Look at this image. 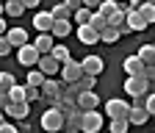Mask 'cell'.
Wrapping results in <instances>:
<instances>
[{"label": "cell", "instance_id": "obj_35", "mask_svg": "<svg viewBox=\"0 0 155 133\" xmlns=\"http://www.w3.org/2000/svg\"><path fill=\"white\" fill-rule=\"evenodd\" d=\"M11 53V45H8V39L6 36H0V55H8Z\"/></svg>", "mask_w": 155, "mask_h": 133}, {"label": "cell", "instance_id": "obj_8", "mask_svg": "<svg viewBox=\"0 0 155 133\" xmlns=\"http://www.w3.org/2000/svg\"><path fill=\"white\" fill-rule=\"evenodd\" d=\"M78 42H81V45H97V42H100V31H97V28H91L89 22L86 25H78Z\"/></svg>", "mask_w": 155, "mask_h": 133}, {"label": "cell", "instance_id": "obj_43", "mask_svg": "<svg viewBox=\"0 0 155 133\" xmlns=\"http://www.w3.org/2000/svg\"><path fill=\"white\" fill-rule=\"evenodd\" d=\"M116 3H122V0H116Z\"/></svg>", "mask_w": 155, "mask_h": 133}, {"label": "cell", "instance_id": "obj_31", "mask_svg": "<svg viewBox=\"0 0 155 133\" xmlns=\"http://www.w3.org/2000/svg\"><path fill=\"white\" fill-rule=\"evenodd\" d=\"M50 14H53V20H67V17H69L72 11L67 8V3H58V6H55V8L50 11Z\"/></svg>", "mask_w": 155, "mask_h": 133}, {"label": "cell", "instance_id": "obj_10", "mask_svg": "<svg viewBox=\"0 0 155 133\" xmlns=\"http://www.w3.org/2000/svg\"><path fill=\"white\" fill-rule=\"evenodd\" d=\"M75 103H78V108H83V111L86 108H97V105H100V94H97L94 89H83L81 94H78Z\"/></svg>", "mask_w": 155, "mask_h": 133}, {"label": "cell", "instance_id": "obj_39", "mask_svg": "<svg viewBox=\"0 0 155 133\" xmlns=\"http://www.w3.org/2000/svg\"><path fill=\"white\" fill-rule=\"evenodd\" d=\"M64 3H67V8H69V11H75L78 6H83V3H81V0H64Z\"/></svg>", "mask_w": 155, "mask_h": 133}, {"label": "cell", "instance_id": "obj_13", "mask_svg": "<svg viewBox=\"0 0 155 133\" xmlns=\"http://www.w3.org/2000/svg\"><path fill=\"white\" fill-rule=\"evenodd\" d=\"M3 36L8 39L11 47H19V45H25V42H28V31H25V28H6Z\"/></svg>", "mask_w": 155, "mask_h": 133}, {"label": "cell", "instance_id": "obj_33", "mask_svg": "<svg viewBox=\"0 0 155 133\" xmlns=\"http://www.w3.org/2000/svg\"><path fill=\"white\" fill-rule=\"evenodd\" d=\"M141 78H144V81H152V78H155V67H152V64H144Z\"/></svg>", "mask_w": 155, "mask_h": 133}, {"label": "cell", "instance_id": "obj_17", "mask_svg": "<svg viewBox=\"0 0 155 133\" xmlns=\"http://www.w3.org/2000/svg\"><path fill=\"white\" fill-rule=\"evenodd\" d=\"M53 36H58V39H64V36L72 33V20L67 17V20H53V28H50Z\"/></svg>", "mask_w": 155, "mask_h": 133}, {"label": "cell", "instance_id": "obj_28", "mask_svg": "<svg viewBox=\"0 0 155 133\" xmlns=\"http://www.w3.org/2000/svg\"><path fill=\"white\" fill-rule=\"evenodd\" d=\"M42 81H45L42 69H39V67H31L28 69V86H42Z\"/></svg>", "mask_w": 155, "mask_h": 133}, {"label": "cell", "instance_id": "obj_1", "mask_svg": "<svg viewBox=\"0 0 155 133\" xmlns=\"http://www.w3.org/2000/svg\"><path fill=\"white\" fill-rule=\"evenodd\" d=\"M125 91L130 94V97H144L147 91H152V81H144L141 75H127Z\"/></svg>", "mask_w": 155, "mask_h": 133}, {"label": "cell", "instance_id": "obj_37", "mask_svg": "<svg viewBox=\"0 0 155 133\" xmlns=\"http://www.w3.org/2000/svg\"><path fill=\"white\" fill-rule=\"evenodd\" d=\"M19 3H22V6H25V8H36V6H39V3H42V0H19Z\"/></svg>", "mask_w": 155, "mask_h": 133}, {"label": "cell", "instance_id": "obj_30", "mask_svg": "<svg viewBox=\"0 0 155 133\" xmlns=\"http://www.w3.org/2000/svg\"><path fill=\"white\" fill-rule=\"evenodd\" d=\"M11 83H17V81H14V75H11V72H6V69H0V89L8 91V89H11Z\"/></svg>", "mask_w": 155, "mask_h": 133}, {"label": "cell", "instance_id": "obj_36", "mask_svg": "<svg viewBox=\"0 0 155 133\" xmlns=\"http://www.w3.org/2000/svg\"><path fill=\"white\" fill-rule=\"evenodd\" d=\"M11 103V97H8V91H3V89H0V108H6Z\"/></svg>", "mask_w": 155, "mask_h": 133}, {"label": "cell", "instance_id": "obj_38", "mask_svg": "<svg viewBox=\"0 0 155 133\" xmlns=\"http://www.w3.org/2000/svg\"><path fill=\"white\" fill-rule=\"evenodd\" d=\"M81 3H83V6H86V8H91V11H94V8H97V6H100V0H81Z\"/></svg>", "mask_w": 155, "mask_h": 133}, {"label": "cell", "instance_id": "obj_24", "mask_svg": "<svg viewBox=\"0 0 155 133\" xmlns=\"http://www.w3.org/2000/svg\"><path fill=\"white\" fill-rule=\"evenodd\" d=\"M139 14H141V20L147 22V28L155 22V3H141L139 6Z\"/></svg>", "mask_w": 155, "mask_h": 133}, {"label": "cell", "instance_id": "obj_2", "mask_svg": "<svg viewBox=\"0 0 155 133\" xmlns=\"http://www.w3.org/2000/svg\"><path fill=\"white\" fill-rule=\"evenodd\" d=\"M83 111V108H81ZM103 128V114L97 111V108H86L83 114H81V130L83 133H97Z\"/></svg>", "mask_w": 155, "mask_h": 133}, {"label": "cell", "instance_id": "obj_34", "mask_svg": "<svg viewBox=\"0 0 155 133\" xmlns=\"http://www.w3.org/2000/svg\"><path fill=\"white\" fill-rule=\"evenodd\" d=\"M0 133H17V125H14V122H6V119H3V122H0Z\"/></svg>", "mask_w": 155, "mask_h": 133}, {"label": "cell", "instance_id": "obj_16", "mask_svg": "<svg viewBox=\"0 0 155 133\" xmlns=\"http://www.w3.org/2000/svg\"><path fill=\"white\" fill-rule=\"evenodd\" d=\"M125 20H127L130 31H144V28H147V22L141 20V14H139V8H125Z\"/></svg>", "mask_w": 155, "mask_h": 133}, {"label": "cell", "instance_id": "obj_29", "mask_svg": "<svg viewBox=\"0 0 155 133\" xmlns=\"http://www.w3.org/2000/svg\"><path fill=\"white\" fill-rule=\"evenodd\" d=\"M36 100H42L39 86H28V83H25V103H36Z\"/></svg>", "mask_w": 155, "mask_h": 133}, {"label": "cell", "instance_id": "obj_23", "mask_svg": "<svg viewBox=\"0 0 155 133\" xmlns=\"http://www.w3.org/2000/svg\"><path fill=\"white\" fill-rule=\"evenodd\" d=\"M116 39H119V31H116L114 25H108V22H105V25L100 28V42H108V45H114Z\"/></svg>", "mask_w": 155, "mask_h": 133}, {"label": "cell", "instance_id": "obj_41", "mask_svg": "<svg viewBox=\"0 0 155 133\" xmlns=\"http://www.w3.org/2000/svg\"><path fill=\"white\" fill-rule=\"evenodd\" d=\"M3 119H6V111H3V108H0V122H3Z\"/></svg>", "mask_w": 155, "mask_h": 133}, {"label": "cell", "instance_id": "obj_18", "mask_svg": "<svg viewBox=\"0 0 155 133\" xmlns=\"http://www.w3.org/2000/svg\"><path fill=\"white\" fill-rule=\"evenodd\" d=\"M122 69H125L127 75H141V69H144V61L139 58V55H127V58L122 61Z\"/></svg>", "mask_w": 155, "mask_h": 133}, {"label": "cell", "instance_id": "obj_11", "mask_svg": "<svg viewBox=\"0 0 155 133\" xmlns=\"http://www.w3.org/2000/svg\"><path fill=\"white\" fill-rule=\"evenodd\" d=\"M127 111H130V103H125L119 97L105 103V117H127Z\"/></svg>", "mask_w": 155, "mask_h": 133}, {"label": "cell", "instance_id": "obj_40", "mask_svg": "<svg viewBox=\"0 0 155 133\" xmlns=\"http://www.w3.org/2000/svg\"><path fill=\"white\" fill-rule=\"evenodd\" d=\"M6 28H8V22H6V17H3V14H0V36H3V33H6Z\"/></svg>", "mask_w": 155, "mask_h": 133}, {"label": "cell", "instance_id": "obj_27", "mask_svg": "<svg viewBox=\"0 0 155 133\" xmlns=\"http://www.w3.org/2000/svg\"><path fill=\"white\" fill-rule=\"evenodd\" d=\"M127 128H130L127 117H111V130H114V133H125Z\"/></svg>", "mask_w": 155, "mask_h": 133}, {"label": "cell", "instance_id": "obj_4", "mask_svg": "<svg viewBox=\"0 0 155 133\" xmlns=\"http://www.w3.org/2000/svg\"><path fill=\"white\" fill-rule=\"evenodd\" d=\"M39 53L31 42H25V45H19L17 47V58H19V64H25V67H36V61H39Z\"/></svg>", "mask_w": 155, "mask_h": 133}, {"label": "cell", "instance_id": "obj_32", "mask_svg": "<svg viewBox=\"0 0 155 133\" xmlns=\"http://www.w3.org/2000/svg\"><path fill=\"white\" fill-rule=\"evenodd\" d=\"M8 97H11V100H25V86H17V83H11V89H8Z\"/></svg>", "mask_w": 155, "mask_h": 133}, {"label": "cell", "instance_id": "obj_22", "mask_svg": "<svg viewBox=\"0 0 155 133\" xmlns=\"http://www.w3.org/2000/svg\"><path fill=\"white\" fill-rule=\"evenodd\" d=\"M69 17H72V22H75V25H86V22H89V17H91V8H86V6H78V8H75Z\"/></svg>", "mask_w": 155, "mask_h": 133}, {"label": "cell", "instance_id": "obj_44", "mask_svg": "<svg viewBox=\"0 0 155 133\" xmlns=\"http://www.w3.org/2000/svg\"><path fill=\"white\" fill-rule=\"evenodd\" d=\"M3 3H6V0H3Z\"/></svg>", "mask_w": 155, "mask_h": 133}, {"label": "cell", "instance_id": "obj_14", "mask_svg": "<svg viewBox=\"0 0 155 133\" xmlns=\"http://www.w3.org/2000/svg\"><path fill=\"white\" fill-rule=\"evenodd\" d=\"M55 45V36L50 33V31H39V36H36V42H33V47L39 50V53H50V47Z\"/></svg>", "mask_w": 155, "mask_h": 133}, {"label": "cell", "instance_id": "obj_12", "mask_svg": "<svg viewBox=\"0 0 155 133\" xmlns=\"http://www.w3.org/2000/svg\"><path fill=\"white\" fill-rule=\"evenodd\" d=\"M81 69H83L86 75H100V72L105 69V61L100 58V55H86V58L81 61Z\"/></svg>", "mask_w": 155, "mask_h": 133}, {"label": "cell", "instance_id": "obj_15", "mask_svg": "<svg viewBox=\"0 0 155 133\" xmlns=\"http://www.w3.org/2000/svg\"><path fill=\"white\" fill-rule=\"evenodd\" d=\"M147 119H150V114L141 108V103L130 105V111H127V122H130V125H144Z\"/></svg>", "mask_w": 155, "mask_h": 133}, {"label": "cell", "instance_id": "obj_20", "mask_svg": "<svg viewBox=\"0 0 155 133\" xmlns=\"http://www.w3.org/2000/svg\"><path fill=\"white\" fill-rule=\"evenodd\" d=\"M33 28H36V31H50V28H53V14H50V11H39V14L33 17Z\"/></svg>", "mask_w": 155, "mask_h": 133}, {"label": "cell", "instance_id": "obj_21", "mask_svg": "<svg viewBox=\"0 0 155 133\" xmlns=\"http://www.w3.org/2000/svg\"><path fill=\"white\" fill-rule=\"evenodd\" d=\"M22 11H25V6L19 3V0H6L3 3V17H22Z\"/></svg>", "mask_w": 155, "mask_h": 133}, {"label": "cell", "instance_id": "obj_5", "mask_svg": "<svg viewBox=\"0 0 155 133\" xmlns=\"http://www.w3.org/2000/svg\"><path fill=\"white\" fill-rule=\"evenodd\" d=\"M58 75H61V81H64V83H69V81H78V78L83 75V69H81V61L67 58V61L61 64V69H58Z\"/></svg>", "mask_w": 155, "mask_h": 133}, {"label": "cell", "instance_id": "obj_9", "mask_svg": "<svg viewBox=\"0 0 155 133\" xmlns=\"http://www.w3.org/2000/svg\"><path fill=\"white\" fill-rule=\"evenodd\" d=\"M28 108H31V103H25V100H11L3 111L8 114L11 119H17V122H19V119H25V117H28Z\"/></svg>", "mask_w": 155, "mask_h": 133}, {"label": "cell", "instance_id": "obj_6", "mask_svg": "<svg viewBox=\"0 0 155 133\" xmlns=\"http://www.w3.org/2000/svg\"><path fill=\"white\" fill-rule=\"evenodd\" d=\"M39 91H42V97H45V100H50V103L55 105L58 97H61V83H58L55 78H45L42 86H39Z\"/></svg>", "mask_w": 155, "mask_h": 133}, {"label": "cell", "instance_id": "obj_19", "mask_svg": "<svg viewBox=\"0 0 155 133\" xmlns=\"http://www.w3.org/2000/svg\"><path fill=\"white\" fill-rule=\"evenodd\" d=\"M81 108H75V111H69V114H64V128L67 130H72V133H78L81 130Z\"/></svg>", "mask_w": 155, "mask_h": 133}, {"label": "cell", "instance_id": "obj_7", "mask_svg": "<svg viewBox=\"0 0 155 133\" xmlns=\"http://www.w3.org/2000/svg\"><path fill=\"white\" fill-rule=\"evenodd\" d=\"M36 67L42 69V75H45V78H55V75H58V69H61V64H58L50 53H42V55H39Z\"/></svg>", "mask_w": 155, "mask_h": 133}, {"label": "cell", "instance_id": "obj_26", "mask_svg": "<svg viewBox=\"0 0 155 133\" xmlns=\"http://www.w3.org/2000/svg\"><path fill=\"white\" fill-rule=\"evenodd\" d=\"M50 55H53L58 64H64L67 58H72V55H69V47H64V45H53L50 47Z\"/></svg>", "mask_w": 155, "mask_h": 133}, {"label": "cell", "instance_id": "obj_42", "mask_svg": "<svg viewBox=\"0 0 155 133\" xmlns=\"http://www.w3.org/2000/svg\"><path fill=\"white\" fill-rule=\"evenodd\" d=\"M0 14H3V3H0Z\"/></svg>", "mask_w": 155, "mask_h": 133}, {"label": "cell", "instance_id": "obj_3", "mask_svg": "<svg viewBox=\"0 0 155 133\" xmlns=\"http://www.w3.org/2000/svg\"><path fill=\"white\" fill-rule=\"evenodd\" d=\"M42 128H45L47 133H55V130H61V128H64V114L58 111L55 105H53V108H47V111L42 114Z\"/></svg>", "mask_w": 155, "mask_h": 133}, {"label": "cell", "instance_id": "obj_25", "mask_svg": "<svg viewBox=\"0 0 155 133\" xmlns=\"http://www.w3.org/2000/svg\"><path fill=\"white\" fill-rule=\"evenodd\" d=\"M136 55H139L144 64H155V45H141Z\"/></svg>", "mask_w": 155, "mask_h": 133}]
</instances>
